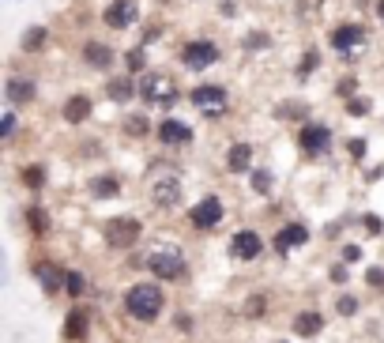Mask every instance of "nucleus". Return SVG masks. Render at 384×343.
I'll return each instance as SVG.
<instances>
[{
    "mask_svg": "<svg viewBox=\"0 0 384 343\" xmlns=\"http://www.w3.org/2000/svg\"><path fill=\"white\" fill-rule=\"evenodd\" d=\"M162 306H166V295L155 283H136L125 290V313L132 321H155L162 313Z\"/></svg>",
    "mask_w": 384,
    "mask_h": 343,
    "instance_id": "obj_1",
    "label": "nucleus"
},
{
    "mask_svg": "<svg viewBox=\"0 0 384 343\" xmlns=\"http://www.w3.org/2000/svg\"><path fill=\"white\" fill-rule=\"evenodd\" d=\"M140 219H132V215H121V219H110L105 222V245H113V249H132L140 242Z\"/></svg>",
    "mask_w": 384,
    "mask_h": 343,
    "instance_id": "obj_2",
    "label": "nucleus"
},
{
    "mask_svg": "<svg viewBox=\"0 0 384 343\" xmlns=\"http://www.w3.org/2000/svg\"><path fill=\"white\" fill-rule=\"evenodd\" d=\"M181 61H185V68L204 72V68H211V64L219 61V46H215V42H207V38H192V42H185Z\"/></svg>",
    "mask_w": 384,
    "mask_h": 343,
    "instance_id": "obj_3",
    "label": "nucleus"
},
{
    "mask_svg": "<svg viewBox=\"0 0 384 343\" xmlns=\"http://www.w3.org/2000/svg\"><path fill=\"white\" fill-rule=\"evenodd\" d=\"M147 272L158 275V280H185V275H189L181 253H170V249H158V253L147 257Z\"/></svg>",
    "mask_w": 384,
    "mask_h": 343,
    "instance_id": "obj_4",
    "label": "nucleus"
},
{
    "mask_svg": "<svg viewBox=\"0 0 384 343\" xmlns=\"http://www.w3.org/2000/svg\"><path fill=\"white\" fill-rule=\"evenodd\" d=\"M222 215H227V208H222L219 196H204V200L189 211V222L196 230H211V227H219V222H222Z\"/></svg>",
    "mask_w": 384,
    "mask_h": 343,
    "instance_id": "obj_5",
    "label": "nucleus"
},
{
    "mask_svg": "<svg viewBox=\"0 0 384 343\" xmlns=\"http://www.w3.org/2000/svg\"><path fill=\"white\" fill-rule=\"evenodd\" d=\"M298 148L306 155H324L328 148H332V128L328 125H306L298 132Z\"/></svg>",
    "mask_w": 384,
    "mask_h": 343,
    "instance_id": "obj_6",
    "label": "nucleus"
},
{
    "mask_svg": "<svg viewBox=\"0 0 384 343\" xmlns=\"http://www.w3.org/2000/svg\"><path fill=\"white\" fill-rule=\"evenodd\" d=\"M264 253V237L256 234V230H237L234 237H230V257L234 260H253V257H260Z\"/></svg>",
    "mask_w": 384,
    "mask_h": 343,
    "instance_id": "obj_7",
    "label": "nucleus"
},
{
    "mask_svg": "<svg viewBox=\"0 0 384 343\" xmlns=\"http://www.w3.org/2000/svg\"><path fill=\"white\" fill-rule=\"evenodd\" d=\"M143 102H162V106H170L177 98V87H174V79L170 76H147L143 79Z\"/></svg>",
    "mask_w": 384,
    "mask_h": 343,
    "instance_id": "obj_8",
    "label": "nucleus"
},
{
    "mask_svg": "<svg viewBox=\"0 0 384 343\" xmlns=\"http://www.w3.org/2000/svg\"><path fill=\"white\" fill-rule=\"evenodd\" d=\"M328 42H332V49H339V53L358 49V46H365V26H358V23H339L336 31L328 34Z\"/></svg>",
    "mask_w": 384,
    "mask_h": 343,
    "instance_id": "obj_9",
    "label": "nucleus"
},
{
    "mask_svg": "<svg viewBox=\"0 0 384 343\" xmlns=\"http://www.w3.org/2000/svg\"><path fill=\"white\" fill-rule=\"evenodd\" d=\"M102 19H105V26H113V31H125V26L136 23V0H113Z\"/></svg>",
    "mask_w": 384,
    "mask_h": 343,
    "instance_id": "obj_10",
    "label": "nucleus"
},
{
    "mask_svg": "<svg viewBox=\"0 0 384 343\" xmlns=\"http://www.w3.org/2000/svg\"><path fill=\"white\" fill-rule=\"evenodd\" d=\"M181 193H185V185H181L177 178H162L158 185H151V200H155V204H162V208L181 204Z\"/></svg>",
    "mask_w": 384,
    "mask_h": 343,
    "instance_id": "obj_11",
    "label": "nucleus"
},
{
    "mask_svg": "<svg viewBox=\"0 0 384 343\" xmlns=\"http://www.w3.org/2000/svg\"><path fill=\"white\" fill-rule=\"evenodd\" d=\"M189 98H192L196 106H200V110H207V113L215 110V113H219V110H222V102H227V91H222L219 83H204V87H196Z\"/></svg>",
    "mask_w": 384,
    "mask_h": 343,
    "instance_id": "obj_12",
    "label": "nucleus"
},
{
    "mask_svg": "<svg viewBox=\"0 0 384 343\" xmlns=\"http://www.w3.org/2000/svg\"><path fill=\"white\" fill-rule=\"evenodd\" d=\"M306 242H309V230L301 227V222H290V227H283L275 234V249H279V253H290V249H298Z\"/></svg>",
    "mask_w": 384,
    "mask_h": 343,
    "instance_id": "obj_13",
    "label": "nucleus"
},
{
    "mask_svg": "<svg viewBox=\"0 0 384 343\" xmlns=\"http://www.w3.org/2000/svg\"><path fill=\"white\" fill-rule=\"evenodd\" d=\"M4 95H8L11 106H19V102H31L38 95V87H34V79H26V76H8Z\"/></svg>",
    "mask_w": 384,
    "mask_h": 343,
    "instance_id": "obj_14",
    "label": "nucleus"
},
{
    "mask_svg": "<svg viewBox=\"0 0 384 343\" xmlns=\"http://www.w3.org/2000/svg\"><path fill=\"white\" fill-rule=\"evenodd\" d=\"M155 132H158V140H162V143H189L192 140V128L185 121H177V117H166Z\"/></svg>",
    "mask_w": 384,
    "mask_h": 343,
    "instance_id": "obj_15",
    "label": "nucleus"
},
{
    "mask_svg": "<svg viewBox=\"0 0 384 343\" xmlns=\"http://www.w3.org/2000/svg\"><path fill=\"white\" fill-rule=\"evenodd\" d=\"M90 117V95H72L64 102V121L68 125H83Z\"/></svg>",
    "mask_w": 384,
    "mask_h": 343,
    "instance_id": "obj_16",
    "label": "nucleus"
},
{
    "mask_svg": "<svg viewBox=\"0 0 384 343\" xmlns=\"http://www.w3.org/2000/svg\"><path fill=\"white\" fill-rule=\"evenodd\" d=\"M87 328H90V317H87L83 306H76L68 317H64V336H68V339H83Z\"/></svg>",
    "mask_w": 384,
    "mask_h": 343,
    "instance_id": "obj_17",
    "label": "nucleus"
},
{
    "mask_svg": "<svg viewBox=\"0 0 384 343\" xmlns=\"http://www.w3.org/2000/svg\"><path fill=\"white\" fill-rule=\"evenodd\" d=\"M83 61L90 64V68H110V64H113V49L105 42H87L83 46Z\"/></svg>",
    "mask_w": 384,
    "mask_h": 343,
    "instance_id": "obj_18",
    "label": "nucleus"
},
{
    "mask_svg": "<svg viewBox=\"0 0 384 343\" xmlns=\"http://www.w3.org/2000/svg\"><path fill=\"white\" fill-rule=\"evenodd\" d=\"M321 328H324V317L316 309H306V313L294 317V332L298 336H321Z\"/></svg>",
    "mask_w": 384,
    "mask_h": 343,
    "instance_id": "obj_19",
    "label": "nucleus"
},
{
    "mask_svg": "<svg viewBox=\"0 0 384 343\" xmlns=\"http://www.w3.org/2000/svg\"><path fill=\"white\" fill-rule=\"evenodd\" d=\"M227 166L234 170V174H242V170H249V166H253V148H249V143H234V148H230V155H227Z\"/></svg>",
    "mask_w": 384,
    "mask_h": 343,
    "instance_id": "obj_20",
    "label": "nucleus"
},
{
    "mask_svg": "<svg viewBox=\"0 0 384 343\" xmlns=\"http://www.w3.org/2000/svg\"><path fill=\"white\" fill-rule=\"evenodd\" d=\"M105 95H110L113 102H128L132 95H136V83H132L128 76H121V79H110V87H105Z\"/></svg>",
    "mask_w": 384,
    "mask_h": 343,
    "instance_id": "obj_21",
    "label": "nucleus"
},
{
    "mask_svg": "<svg viewBox=\"0 0 384 343\" xmlns=\"http://www.w3.org/2000/svg\"><path fill=\"white\" fill-rule=\"evenodd\" d=\"M117 193H121V181H117V178L90 181V196H98V200H105V196H117Z\"/></svg>",
    "mask_w": 384,
    "mask_h": 343,
    "instance_id": "obj_22",
    "label": "nucleus"
},
{
    "mask_svg": "<svg viewBox=\"0 0 384 343\" xmlns=\"http://www.w3.org/2000/svg\"><path fill=\"white\" fill-rule=\"evenodd\" d=\"M64 275H68V272H57L53 264H38V280H42L46 290H57V287L64 283Z\"/></svg>",
    "mask_w": 384,
    "mask_h": 343,
    "instance_id": "obj_23",
    "label": "nucleus"
},
{
    "mask_svg": "<svg viewBox=\"0 0 384 343\" xmlns=\"http://www.w3.org/2000/svg\"><path fill=\"white\" fill-rule=\"evenodd\" d=\"M26 227H31V234H38V237H42V234L49 230L46 208H31V211H26Z\"/></svg>",
    "mask_w": 384,
    "mask_h": 343,
    "instance_id": "obj_24",
    "label": "nucleus"
},
{
    "mask_svg": "<svg viewBox=\"0 0 384 343\" xmlns=\"http://www.w3.org/2000/svg\"><path fill=\"white\" fill-rule=\"evenodd\" d=\"M23 185H26V189H42V185H46V170L42 166H23Z\"/></svg>",
    "mask_w": 384,
    "mask_h": 343,
    "instance_id": "obj_25",
    "label": "nucleus"
},
{
    "mask_svg": "<svg viewBox=\"0 0 384 343\" xmlns=\"http://www.w3.org/2000/svg\"><path fill=\"white\" fill-rule=\"evenodd\" d=\"M46 46V26H31L23 34V49H42Z\"/></svg>",
    "mask_w": 384,
    "mask_h": 343,
    "instance_id": "obj_26",
    "label": "nucleus"
},
{
    "mask_svg": "<svg viewBox=\"0 0 384 343\" xmlns=\"http://www.w3.org/2000/svg\"><path fill=\"white\" fill-rule=\"evenodd\" d=\"M64 290H68L72 298H79V295L87 290V280H83L79 272H68V275H64Z\"/></svg>",
    "mask_w": 384,
    "mask_h": 343,
    "instance_id": "obj_27",
    "label": "nucleus"
},
{
    "mask_svg": "<svg viewBox=\"0 0 384 343\" xmlns=\"http://www.w3.org/2000/svg\"><path fill=\"white\" fill-rule=\"evenodd\" d=\"M253 189L256 193H271V174H268V170H256V174H253Z\"/></svg>",
    "mask_w": 384,
    "mask_h": 343,
    "instance_id": "obj_28",
    "label": "nucleus"
},
{
    "mask_svg": "<svg viewBox=\"0 0 384 343\" xmlns=\"http://www.w3.org/2000/svg\"><path fill=\"white\" fill-rule=\"evenodd\" d=\"M336 306H339V313H343V317H354V313H358V302H354L351 295H343V298L336 302Z\"/></svg>",
    "mask_w": 384,
    "mask_h": 343,
    "instance_id": "obj_29",
    "label": "nucleus"
},
{
    "mask_svg": "<svg viewBox=\"0 0 384 343\" xmlns=\"http://www.w3.org/2000/svg\"><path fill=\"white\" fill-rule=\"evenodd\" d=\"M347 110H351L354 117H358V113L365 117V113H369V98H351V102H347Z\"/></svg>",
    "mask_w": 384,
    "mask_h": 343,
    "instance_id": "obj_30",
    "label": "nucleus"
},
{
    "mask_svg": "<svg viewBox=\"0 0 384 343\" xmlns=\"http://www.w3.org/2000/svg\"><path fill=\"white\" fill-rule=\"evenodd\" d=\"M128 68H132V72L143 68V49H132V53H128Z\"/></svg>",
    "mask_w": 384,
    "mask_h": 343,
    "instance_id": "obj_31",
    "label": "nucleus"
},
{
    "mask_svg": "<svg viewBox=\"0 0 384 343\" xmlns=\"http://www.w3.org/2000/svg\"><path fill=\"white\" fill-rule=\"evenodd\" d=\"M11 132H16V117L4 113V121H0V136H11Z\"/></svg>",
    "mask_w": 384,
    "mask_h": 343,
    "instance_id": "obj_32",
    "label": "nucleus"
},
{
    "mask_svg": "<svg viewBox=\"0 0 384 343\" xmlns=\"http://www.w3.org/2000/svg\"><path fill=\"white\" fill-rule=\"evenodd\" d=\"M260 313H264V298L253 295V298H249V317H260Z\"/></svg>",
    "mask_w": 384,
    "mask_h": 343,
    "instance_id": "obj_33",
    "label": "nucleus"
},
{
    "mask_svg": "<svg viewBox=\"0 0 384 343\" xmlns=\"http://www.w3.org/2000/svg\"><path fill=\"white\" fill-rule=\"evenodd\" d=\"M343 260H347V264L362 260V249H358V245H347V249H343Z\"/></svg>",
    "mask_w": 384,
    "mask_h": 343,
    "instance_id": "obj_34",
    "label": "nucleus"
},
{
    "mask_svg": "<svg viewBox=\"0 0 384 343\" xmlns=\"http://www.w3.org/2000/svg\"><path fill=\"white\" fill-rule=\"evenodd\" d=\"M365 280H369V287H384V272H380V268H369Z\"/></svg>",
    "mask_w": 384,
    "mask_h": 343,
    "instance_id": "obj_35",
    "label": "nucleus"
},
{
    "mask_svg": "<svg viewBox=\"0 0 384 343\" xmlns=\"http://www.w3.org/2000/svg\"><path fill=\"white\" fill-rule=\"evenodd\" d=\"M143 128H147V121H143V117H132V121H128V132H132V136H140Z\"/></svg>",
    "mask_w": 384,
    "mask_h": 343,
    "instance_id": "obj_36",
    "label": "nucleus"
},
{
    "mask_svg": "<svg viewBox=\"0 0 384 343\" xmlns=\"http://www.w3.org/2000/svg\"><path fill=\"white\" fill-rule=\"evenodd\" d=\"M347 148H351V155H354V158H362V155H365V140H351Z\"/></svg>",
    "mask_w": 384,
    "mask_h": 343,
    "instance_id": "obj_37",
    "label": "nucleus"
},
{
    "mask_svg": "<svg viewBox=\"0 0 384 343\" xmlns=\"http://www.w3.org/2000/svg\"><path fill=\"white\" fill-rule=\"evenodd\" d=\"M365 230L369 234H380V219L377 215H365Z\"/></svg>",
    "mask_w": 384,
    "mask_h": 343,
    "instance_id": "obj_38",
    "label": "nucleus"
},
{
    "mask_svg": "<svg viewBox=\"0 0 384 343\" xmlns=\"http://www.w3.org/2000/svg\"><path fill=\"white\" fill-rule=\"evenodd\" d=\"M332 280L336 283H347V268H343V264H336V268H332Z\"/></svg>",
    "mask_w": 384,
    "mask_h": 343,
    "instance_id": "obj_39",
    "label": "nucleus"
},
{
    "mask_svg": "<svg viewBox=\"0 0 384 343\" xmlns=\"http://www.w3.org/2000/svg\"><path fill=\"white\" fill-rule=\"evenodd\" d=\"M313 68H316V53L309 49V53H306V64H301V72H313Z\"/></svg>",
    "mask_w": 384,
    "mask_h": 343,
    "instance_id": "obj_40",
    "label": "nucleus"
},
{
    "mask_svg": "<svg viewBox=\"0 0 384 343\" xmlns=\"http://www.w3.org/2000/svg\"><path fill=\"white\" fill-rule=\"evenodd\" d=\"M377 16H380V23H384V0H377Z\"/></svg>",
    "mask_w": 384,
    "mask_h": 343,
    "instance_id": "obj_41",
    "label": "nucleus"
}]
</instances>
